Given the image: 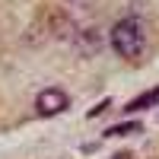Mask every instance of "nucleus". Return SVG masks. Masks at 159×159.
Masks as SVG:
<instances>
[{"instance_id":"5","label":"nucleus","mask_w":159,"mask_h":159,"mask_svg":"<svg viewBox=\"0 0 159 159\" xmlns=\"http://www.w3.org/2000/svg\"><path fill=\"white\" fill-rule=\"evenodd\" d=\"M137 130H143V124H140V121H127V124L108 127V130H105V137H124V134H137Z\"/></svg>"},{"instance_id":"1","label":"nucleus","mask_w":159,"mask_h":159,"mask_svg":"<svg viewBox=\"0 0 159 159\" xmlns=\"http://www.w3.org/2000/svg\"><path fill=\"white\" fill-rule=\"evenodd\" d=\"M108 38H111V48L124 61H140L143 54H147V32H143L140 19H134V16L118 19L111 25V35Z\"/></svg>"},{"instance_id":"3","label":"nucleus","mask_w":159,"mask_h":159,"mask_svg":"<svg viewBox=\"0 0 159 159\" xmlns=\"http://www.w3.org/2000/svg\"><path fill=\"white\" fill-rule=\"evenodd\" d=\"M73 42H76V51L83 57H92V54L102 51V29H83Z\"/></svg>"},{"instance_id":"2","label":"nucleus","mask_w":159,"mask_h":159,"mask_svg":"<svg viewBox=\"0 0 159 159\" xmlns=\"http://www.w3.org/2000/svg\"><path fill=\"white\" fill-rule=\"evenodd\" d=\"M67 105H70V96H67L64 89H54V86H51V89H42V92L35 96V111L42 115V118L61 115Z\"/></svg>"},{"instance_id":"4","label":"nucleus","mask_w":159,"mask_h":159,"mask_svg":"<svg viewBox=\"0 0 159 159\" xmlns=\"http://www.w3.org/2000/svg\"><path fill=\"white\" fill-rule=\"evenodd\" d=\"M153 105H159V86H156V89H147V92H143V96H137V99H130V102L124 105V111L134 115V111H147V108H153Z\"/></svg>"},{"instance_id":"7","label":"nucleus","mask_w":159,"mask_h":159,"mask_svg":"<svg viewBox=\"0 0 159 159\" xmlns=\"http://www.w3.org/2000/svg\"><path fill=\"white\" fill-rule=\"evenodd\" d=\"M115 159H130V156H127V153H121V156H115Z\"/></svg>"},{"instance_id":"6","label":"nucleus","mask_w":159,"mask_h":159,"mask_svg":"<svg viewBox=\"0 0 159 159\" xmlns=\"http://www.w3.org/2000/svg\"><path fill=\"white\" fill-rule=\"evenodd\" d=\"M70 3H92V0H70Z\"/></svg>"}]
</instances>
